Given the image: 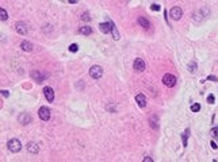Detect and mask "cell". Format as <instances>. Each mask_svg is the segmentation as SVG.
Listing matches in <instances>:
<instances>
[{"label":"cell","instance_id":"2e32d148","mask_svg":"<svg viewBox=\"0 0 218 162\" xmlns=\"http://www.w3.org/2000/svg\"><path fill=\"white\" fill-rule=\"evenodd\" d=\"M27 150H29L30 153H33V154H37V153H38V146H37V143L30 142L29 145H27Z\"/></svg>","mask_w":218,"mask_h":162},{"label":"cell","instance_id":"ffe728a7","mask_svg":"<svg viewBox=\"0 0 218 162\" xmlns=\"http://www.w3.org/2000/svg\"><path fill=\"white\" fill-rule=\"evenodd\" d=\"M0 19H1V20H7V19H8V14H7V11L4 10V8H0Z\"/></svg>","mask_w":218,"mask_h":162},{"label":"cell","instance_id":"f1b7e54d","mask_svg":"<svg viewBox=\"0 0 218 162\" xmlns=\"http://www.w3.org/2000/svg\"><path fill=\"white\" fill-rule=\"evenodd\" d=\"M210 145H211V147H213V149H214V150H217V149H218V146H217V143H215V142H214V140H211V143H210Z\"/></svg>","mask_w":218,"mask_h":162},{"label":"cell","instance_id":"cb8c5ba5","mask_svg":"<svg viewBox=\"0 0 218 162\" xmlns=\"http://www.w3.org/2000/svg\"><path fill=\"white\" fill-rule=\"evenodd\" d=\"M69 50H71V51H72V53H76V51H77V50H79V46H77V45H76V43H72V45H71V46H69Z\"/></svg>","mask_w":218,"mask_h":162},{"label":"cell","instance_id":"1f68e13d","mask_svg":"<svg viewBox=\"0 0 218 162\" xmlns=\"http://www.w3.org/2000/svg\"><path fill=\"white\" fill-rule=\"evenodd\" d=\"M69 3H72V4H73V3H77V0H69Z\"/></svg>","mask_w":218,"mask_h":162},{"label":"cell","instance_id":"5b68a950","mask_svg":"<svg viewBox=\"0 0 218 162\" xmlns=\"http://www.w3.org/2000/svg\"><path fill=\"white\" fill-rule=\"evenodd\" d=\"M38 115H39V118H41L42 120L48 122L49 119H50V109H49L48 107H41L39 108V111H38Z\"/></svg>","mask_w":218,"mask_h":162},{"label":"cell","instance_id":"ba28073f","mask_svg":"<svg viewBox=\"0 0 218 162\" xmlns=\"http://www.w3.org/2000/svg\"><path fill=\"white\" fill-rule=\"evenodd\" d=\"M31 77L34 78V81H37V83H42V81L46 78V74L41 73L39 70H34V72L31 73Z\"/></svg>","mask_w":218,"mask_h":162},{"label":"cell","instance_id":"603a6c76","mask_svg":"<svg viewBox=\"0 0 218 162\" xmlns=\"http://www.w3.org/2000/svg\"><path fill=\"white\" fill-rule=\"evenodd\" d=\"M210 135H211L213 138H217L218 137V127L211 128V131H210Z\"/></svg>","mask_w":218,"mask_h":162},{"label":"cell","instance_id":"9a60e30c","mask_svg":"<svg viewBox=\"0 0 218 162\" xmlns=\"http://www.w3.org/2000/svg\"><path fill=\"white\" fill-rule=\"evenodd\" d=\"M20 48H22L25 51H31L33 50V43L29 42V41H23L22 43H20Z\"/></svg>","mask_w":218,"mask_h":162},{"label":"cell","instance_id":"d4e9b609","mask_svg":"<svg viewBox=\"0 0 218 162\" xmlns=\"http://www.w3.org/2000/svg\"><path fill=\"white\" fill-rule=\"evenodd\" d=\"M207 102H209V104H213V103H214V96H213V95H209L207 96Z\"/></svg>","mask_w":218,"mask_h":162},{"label":"cell","instance_id":"4fadbf2b","mask_svg":"<svg viewBox=\"0 0 218 162\" xmlns=\"http://www.w3.org/2000/svg\"><path fill=\"white\" fill-rule=\"evenodd\" d=\"M138 23H140V26H142L144 29H149V27H151V22H149L146 18H144V16H140V18H138Z\"/></svg>","mask_w":218,"mask_h":162},{"label":"cell","instance_id":"484cf974","mask_svg":"<svg viewBox=\"0 0 218 162\" xmlns=\"http://www.w3.org/2000/svg\"><path fill=\"white\" fill-rule=\"evenodd\" d=\"M151 8H152V11H160V10H161L159 4H153V6L151 7Z\"/></svg>","mask_w":218,"mask_h":162},{"label":"cell","instance_id":"8992f818","mask_svg":"<svg viewBox=\"0 0 218 162\" xmlns=\"http://www.w3.org/2000/svg\"><path fill=\"white\" fill-rule=\"evenodd\" d=\"M133 68H134V70L135 72H144L145 70V62H144V60H141V58H135V61H134V64H133Z\"/></svg>","mask_w":218,"mask_h":162},{"label":"cell","instance_id":"83f0119b","mask_svg":"<svg viewBox=\"0 0 218 162\" xmlns=\"http://www.w3.org/2000/svg\"><path fill=\"white\" fill-rule=\"evenodd\" d=\"M207 80H210V81H218V78L215 76H209Z\"/></svg>","mask_w":218,"mask_h":162},{"label":"cell","instance_id":"ac0fdd59","mask_svg":"<svg viewBox=\"0 0 218 162\" xmlns=\"http://www.w3.org/2000/svg\"><path fill=\"white\" fill-rule=\"evenodd\" d=\"M196 62L195 61H191L188 64V70H190V73H195V70H196Z\"/></svg>","mask_w":218,"mask_h":162},{"label":"cell","instance_id":"7a4b0ae2","mask_svg":"<svg viewBox=\"0 0 218 162\" xmlns=\"http://www.w3.org/2000/svg\"><path fill=\"white\" fill-rule=\"evenodd\" d=\"M163 84L165 86H168V88H172V86H175V84H176V77L173 76V74H164L163 77Z\"/></svg>","mask_w":218,"mask_h":162},{"label":"cell","instance_id":"9c48e42d","mask_svg":"<svg viewBox=\"0 0 218 162\" xmlns=\"http://www.w3.org/2000/svg\"><path fill=\"white\" fill-rule=\"evenodd\" d=\"M15 30H16V32L18 34H20V35H26L27 34V27H26V24L23 22H18L15 24Z\"/></svg>","mask_w":218,"mask_h":162},{"label":"cell","instance_id":"3957f363","mask_svg":"<svg viewBox=\"0 0 218 162\" xmlns=\"http://www.w3.org/2000/svg\"><path fill=\"white\" fill-rule=\"evenodd\" d=\"M90 76L92 77V78H95V80L100 78V77L103 76V69L99 66V65H95V66H92L90 69Z\"/></svg>","mask_w":218,"mask_h":162},{"label":"cell","instance_id":"44dd1931","mask_svg":"<svg viewBox=\"0 0 218 162\" xmlns=\"http://www.w3.org/2000/svg\"><path fill=\"white\" fill-rule=\"evenodd\" d=\"M188 134H190V130L187 128L186 132L183 134V145H184V146H187V138H188Z\"/></svg>","mask_w":218,"mask_h":162},{"label":"cell","instance_id":"7c38bea8","mask_svg":"<svg viewBox=\"0 0 218 162\" xmlns=\"http://www.w3.org/2000/svg\"><path fill=\"white\" fill-rule=\"evenodd\" d=\"M18 120H19L20 124H29L31 122V116L29 114H22V115H19Z\"/></svg>","mask_w":218,"mask_h":162},{"label":"cell","instance_id":"d6986e66","mask_svg":"<svg viewBox=\"0 0 218 162\" xmlns=\"http://www.w3.org/2000/svg\"><path fill=\"white\" fill-rule=\"evenodd\" d=\"M151 126H152V128H154V130H157V128H159L157 118H156V116H152V118H151Z\"/></svg>","mask_w":218,"mask_h":162},{"label":"cell","instance_id":"4dcf8cb0","mask_svg":"<svg viewBox=\"0 0 218 162\" xmlns=\"http://www.w3.org/2000/svg\"><path fill=\"white\" fill-rule=\"evenodd\" d=\"M1 93H3V95L6 96V97H8V92H7V91H3V92H1Z\"/></svg>","mask_w":218,"mask_h":162},{"label":"cell","instance_id":"f546056e","mask_svg":"<svg viewBox=\"0 0 218 162\" xmlns=\"http://www.w3.org/2000/svg\"><path fill=\"white\" fill-rule=\"evenodd\" d=\"M144 161H145V162H152L153 159H152L151 157H146V158H144Z\"/></svg>","mask_w":218,"mask_h":162},{"label":"cell","instance_id":"4316f807","mask_svg":"<svg viewBox=\"0 0 218 162\" xmlns=\"http://www.w3.org/2000/svg\"><path fill=\"white\" fill-rule=\"evenodd\" d=\"M90 15L88 14H83V16H81V20H90Z\"/></svg>","mask_w":218,"mask_h":162},{"label":"cell","instance_id":"5bb4252c","mask_svg":"<svg viewBox=\"0 0 218 162\" xmlns=\"http://www.w3.org/2000/svg\"><path fill=\"white\" fill-rule=\"evenodd\" d=\"M99 30L103 32V34H109V32H110V23H109V20H107L106 23H100V24H99Z\"/></svg>","mask_w":218,"mask_h":162},{"label":"cell","instance_id":"8fae6325","mask_svg":"<svg viewBox=\"0 0 218 162\" xmlns=\"http://www.w3.org/2000/svg\"><path fill=\"white\" fill-rule=\"evenodd\" d=\"M109 23H110V31H111L112 37H114V39H115V41H118V39H119V32H118V30H117L115 24H114V22H112V20H109Z\"/></svg>","mask_w":218,"mask_h":162},{"label":"cell","instance_id":"6da1fadb","mask_svg":"<svg viewBox=\"0 0 218 162\" xmlns=\"http://www.w3.org/2000/svg\"><path fill=\"white\" fill-rule=\"evenodd\" d=\"M7 147H8V150H10L11 153H18V151H20V149H22V143H20L18 139H11V140H8V143H7Z\"/></svg>","mask_w":218,"mask_h":162},{"label":"cell","instance_id":"e0dca14e","mask_svg":"<svg viewBox=\"0 0 218 162\" xmlns=\"http://www.w3.org/2000/svg\"><path fill=\"white\" fill-rule=\"evenodd\" d=\"M79 32L83 35H90L91 32H92V29H91L90 26H83V27H80L79 29Z\"/></svg>","mask_w":218,"mask_h":162},{"label":"cell","instance_id":"30bf717a","mask_svg":"<svg viewBox=\"0 0 218 162\" xmlns=\"http://www.w3.org/2000/svg\"><path fill=\"white\" fill-rule=\"evenodd\" d=\"M135 102L138 103V105L141 108L146 107V97H145V95H142V93H138V95L135 96Z\"/></svg>","mask_w":218,"mask_h":162},{"label":"cell","instance_id":"52a82bcc","mask_svg":"<svg viewBox=\"0 0 218 162\" xmlns=\"http://www.w3.org/2000/svg\"><path fill=\"white\" fill-rule=\"evenodd\" d=\"M43 95H45L46 100H48L49 103H51L54 100V92H53V89H51L50 86H45V88H43Z\"/></svg>","mask_w":218,"mask_h":162},{"label":"cell","instance_id":"277c9868","mask_svg":"<svg viewBox=\"0 0 218 162\" xmlns=\"http://www.w3.org/2000/svg\"><path fill=\"white\" fill-rule=\"evenodd\" d=\"M169 15H171V18H172L173 20H179L183 16V11H182L180 7H173V8H171Z\"/></svg>","mask_w":218,"mask_h":162},{"label":"cell","instance_id":"7402d4cb","mask_svg":"<svg viewBox=\"0 0 218 162\" xmlns=\"http://www.w3.org/2000/svg\"><path fill=\"white\" fill-rule=\"evenodd\" d=\"M191 111H193V112H199V111H201V105H199L198 103H196V104H193V105H191Z\"/></svg>","mask_w":218,"mask_h":162}]
</instances>
